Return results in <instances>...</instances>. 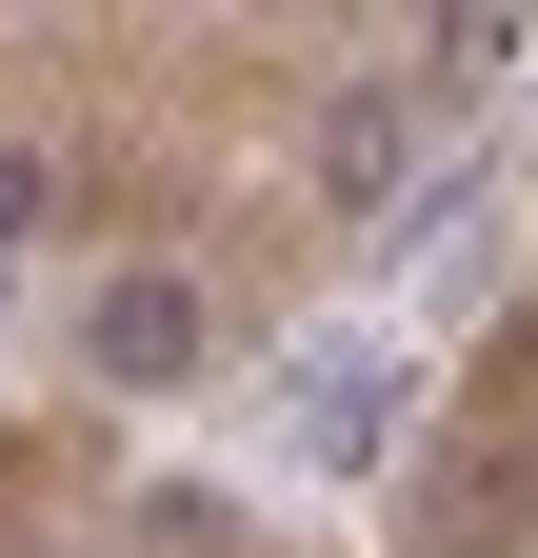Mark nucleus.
Masks as SVG:
<instances>
[{
	"label": "nucleus",
	"instance_id": "nucleus-1",
	"mask_svg": "<svg viewBox=\"0 0 538 558\" xmlns=\"http://www.w3.org/2000/svg\"><path fill=\"white\" fill-rule=\"evenodd\" d=\"M419 120H439V81H399V60H359V81H319V199H399L419 180Z\"/></svg>",
	"mask_w": 538,
	"mask_h": 558
},
{
	"label": "nucleus",
	"instance_id": "nucleus-3",
	"mask_svg": "<svg viewBox=\"0 0 538 558\" xmlns=\"http://www.w3.org/2000/svg\"><path fill=\"white\" fill-rule=\"evenodd\" d=\"M40 220H60V160H40V140H0V259H21Z\"/></svg>",
	"mask_w": 538,
	"mask_h": 558
},
{
	"label": "nucleus",
	"instance_id": "nucleus-2",
	"mask_svg": "<svg viewBox=\"0 0 538 558\" xmlns=\"http://www.w3.org/2000/svg\"><path fill=\"white\" fill-rule=\"evenodd\" d=\"M199 339H220V319H199V279H180V259H120L100 319H81V360H100L120 399H160V379H199Z\"/></svg>",
	"mask_w": 538,
	"mask_h": 558
}]
</instances>
